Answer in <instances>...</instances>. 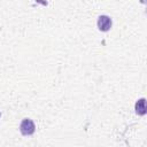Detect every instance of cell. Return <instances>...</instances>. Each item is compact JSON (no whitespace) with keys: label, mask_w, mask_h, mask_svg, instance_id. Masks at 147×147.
<instances>
[{"label":"cell","mask_w":147,"mask_h":147,"mask_svg":"<svg viewBox=\"0 0 147 147\" xmlns=\"http://www.w3.org/2000/svg\"><path fill=\"white\" fill-rule=\"evenodd\" d=\"M20 131L23 136H31L36 131V125L34 123L32 122V119L30 118H24L22 122H21V125H20Z\"/></svg>","instance_id":"obj_1"},{"label":"cell","mask_w":147,"mask_h":147,"mask_svg":"<svg viewBox=\"0 0 147 147\" xmlns=\"http://www.w3.org/2000/svg\"><path fill=\"white\" fill-rule=\"evenodd\" d=\"M111 25H113V21H111V18L109 16H107V15L99 16V18H98V29L100 31L107 32V31L110 30Z\"/></svg>","instance_id":"obj_2"},{"label":"cell","mask_w":147,"mask_h":147,"mask_svg":"<svg viewBox=\"0 0 147 147\" xmlns=\"http://www.w3.org/2000/svg\"><path fill=\"white\" fill-rule=\"evenodd\" d=\"M136 113L139 116H142L146 114V99L141 98L136 102Z\"/></svg>","instance_id":"obj_3"},{"label":"cell","mask_w":147,"mask_h":147,"mask_svg":"<svg viewBox=\"0 0 147 147\" xmlns=\"http://www.w3.org/2000/svg\"><path fill=\"white\" fill-rule=\"evenodd\" d=\"M0 116H1V114H0Z\"/></svg>","instance_id":"obj_4"}]
</instances>
